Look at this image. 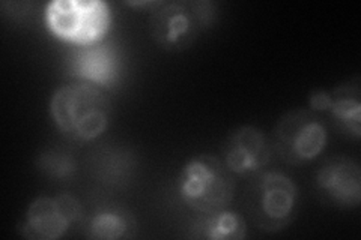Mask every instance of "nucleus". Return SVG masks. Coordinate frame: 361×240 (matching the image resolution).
<instances>
[{"mask_svg":"<svg viewBox=\"0 0 361 240\" xmlns=\"http://www.w3.org/2000/svg\"><path fill=\"white\" fill-rule=\"evenodd\" d=\"M83 218V206L71 194L38 197L29 204L18 232L29 240H58Z\"/></svg>","mask_w":361,"mask_h":240,"instance_id":"obj_7","label":"nucleus"},{"mask_svg":"<svg viewBox=\"0 0 361 240\" xmlns=\"http://www.w3.org/2000/svg\"><path fill=\"white\" fill-rule=\"evenodd\" d=\"M111 104L98 86L77 82L61 86L50 99L56 127L68 139L87 143L103 135L110 122Z\"/></svg>","mask_w":361,"mask_h":240,"instance_id":"obj_1","label":"nucleus"},{"mask_svg":"<svg viewBox=\"0 0 361 240\" xmlns=\"http://www.w3.org/2000/svg\"><path fill=\"white\" fill-rule=\"evenodd\" d=\"M216 20V6L208 0L160 2L149 17L154 41L166 50H184Z\"/></svg>","mask_w":361,"mask_h":240,"instance_id":"obj_4","label":"nucleus"},{"mask_svg":"<svg viewBox=\"0 0 361 240\" xmlns=\"http://www.w3.org/2000/svg\"><path fill=\"white\" fill-rule=\"evenodd\" d=\"M358 84H342L331 90V107L329 113L343 132L353 135L354 139L361 137V101Z\"/></svg>","mask_w":361,"mask_h":240,"instance_id":"obj_13","label":"nucleus"},{"mask_svg":"<svg viewBox=\"0 0 361 240\" xmlns=\"http://www.w3.org/2000/svg\"><path fill=\"white\" fill-rule=\"evenodd\" d=\"M118 51L107 44H97L78 50L71 61V74L94 86H111L119 78Z\"/></svg>","mask_w":361,"mask_h":240,"instance_id":"obj_10","label":"nucleus"},{"mask_svg":"<svg viewBox=\"0 0 361 240\" xmlns=\"http://www.w3.org/2000/svg\"><path fill=\"white\" fill-rule=\"evenodd\" d=\"M245 206L257 228L276 233L283 230L295 218L298 188L295 182L283 173H257L247 189Z\"/></svg>","mask_w":361,"mask_h":240,"instance_id":"obj_5","label":"nucleus"},{"mask_svg":"<svg viewBox=\"0 0 361 240\" xmlns=\"http://www.w3.org/2000/svg\"><path fill=\"white\" fill-rule=\"evenodd\" d=\"M190 237L209 240H243L247 237V222L240 213L224 209L196 220L190 228Z\"/></svg>","mask_w":361,"mask_h":240,"instance_id":"obj_11","label":"nucleus"},{"mask_svg":"<svg viewBox=\"0 0 361 240\" xmlns=\"http://www.w3.org/2000/svg\"><path fill=\"white\" fill-rule=\"evenodd\" d=\"M325 125L307 108H295L283 114L273 131V149L290 165L307 164L326 146Z\"/></svg>","mask_w":361,"mask_h":240,"instance_id":"obj_6","label":"nucleus"},{"mask_svg":"<svg viewBox=\"0 0 361 240\" xmlns=\"http://www.w3.org/2000/svg\"><path fill=\"white\" fill-rule=\"evenodd\" d=\"M235 188L232 171L223 159L209 153L191 158L178 177L180 200L202 215L228 209L235 197Z\"/></svg>","mask_w":361,"mask_h":240,"instance_id":"obj_2","label":"nucleus"},{"mask_svg":"<svg viewBox=\"0 0 361 240\" xmlns=\"http://www.w3.org/2000/svg\"><path fill=\"white\" fill-rule=\"evenodd\" d=\"M87 230L90 239H131L137 232V224L128 210L119 208V206H109V208H101L94 213L89 221Z\"/></svg>","mask_w":361,"mask_h":240,"instance_id":"obj_12","label":"nucleus"},{"mask_svg":"<svg viewBox=\"0 0 361 240\" xmlns=\"http://www.w3.org/2000/svg\"><path fill=\"white\" fill-rule=\"evenodd\" d=\"M331 92L329 90H314L309 98V106L312 111H329L331 107Z\"/></svg>","mask_w":361,"mask_h":240,"instance_id":"obj_15","label":"nucleus"},{"mask_svg":"<svg viewBox=\"0 0 361 240\" xmlns=\"http://www.w3.org/2000/svg\"><path fill=\"white\" fill-rule=\"evenodd\" d=\"M39 165L45 173L56 179H68L75 171L74 158L59 151H50L41 156Z\"/></svg>","mask_w":361,"mask_h":240,"instance_id":"obj_14","label":"nucleus"},{"mask_svg":"<svg viewBox=\"0 0 361 240\" xmlns=\"http://www.w3.org/2000/svg\"><path fill=\"white\" fill-rule=\"evenodd\" d=\"M316 188L338 209H355L361 203V168L354 159L336 156L316 173Z\"/></svg>","mask_w":361,"mask_h":240,"instance_id":"obj_9","label":"nucleus"},{"mask_svg":"<svg viewBox=\"0 0 361 240\" xmlns=\"http://www.w3.org/2000/svg\"><path fill=\"white\" fill-rule=\"evenodd\" d=\"M223 161L233 175L250 177L261 173L273 156V143L252 125L233 130L223 143Z\"/></svg>","mask_w":361,"mask_h":240,"instance_id":"obj_8","label":"nucleus"},{"mask_svg":"<svg viewBox=\"0 0 361 240\" xmlns=\"http://www.w3.org/2000/svg\"><path fill=\"white\" fill-rule=\"evenodd\" d=\"M44 18L53 37L80 49L103 42L111 27V11L103 0H53Z\"/></svg>","mask_w":361,"mask_h":240,"instance_id":"obj_3","label":"nucleus"}]
</instances>
